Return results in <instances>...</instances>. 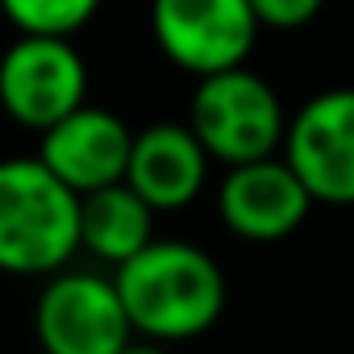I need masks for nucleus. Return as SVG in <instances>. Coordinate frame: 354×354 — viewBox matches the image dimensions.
I'll use <instances>...</instances> for the list:
<instances>
[{
    "label": "nucleus",
    "instance_id": "f257e3e1",
    "mask_svg": "<svg viewBox=\"0 0 354 354\" xmlns=\"http://www.w3.org/2000/svg\"><path fill=\"white\" fill-rule=\"evenodd\" d=\"M113 283L129 329L162 346L209 333L221 321L230 296L221 263L180 238H154L142 246L133 259L113 267Z\"/></svg>",
    "mask_w": 354,
    "mask_h": 354
},
{
    "label": "nucleus",
    "instance_id": "f03ea898",
    "mask_svg": "<svg viewBox=\"0 0 354 354\" xmlns=\"http://www.w3.org/2000/svg\"><path fill=\"white\" fill-rule=\"evenodd\" d=\"M80 254V192L38 154L0 158V271L55 275Z\"/></svg>",
    "mask_w": 354,
    "mask_h": 354
},
{
    "label": "nucleus",
    "instance_id": "7ed1b4c3",
    "mask_svg": "<svg viewBox=\"0 0 354 354\" xmlns=\"http://www.w3.org/2000/svg\"><path fill=\"white\" fill-rule=\"evenodd\" d=\"M188 125L213 162L238 167V162L279 154L288 113L279 92L242 63V67H225L196 80L188 100Z\"/></svg>",
    "mask_w": 354,
    "mask_h": 354
},
{
    "label": "nucleus",
    "instance_id": "20e7f679",
    "mask_svg": "<svg viewBox=\"0 0 354 354\" xmlns=\"http://www.w3.org/2000/svg\"><path fill=\"white\" fill-rule=\"evenodd\" d=\"M34 337L42 354H117L133 329L113 275L55 271L34 304Z\"/></svg>",
    "mask_w": 354,
    "mask_h": 354
},
{
    "label": "nucleus",
    "instance_id": "39448f33",
    "mask_svg": "<svg viewBox=\"0 0 354 354\" xmlns=\"http://www.w3.org/2000/svg\"><path fill=\"white\" fill-rule=\"evenodd\" d=\"M259 30L250 0H150L154 46L196 80L242 67Z\"/></svg>",
    "mask_w": 354,
    "mask_h": 354
},
{
    "label": "nucleus",
    "instance_id": "423d86ee",
    "mask_svg": "<svg viewBox=\"0 0 354 354\" xmlns=\"http://www.w3.org/2000/svg\"><path fill=\"white\" fill-rule=\"evenodd\" d=\"M88 100V63L71 38L21 34L0 55V109L21 129H50Z\"/></svg>",
    "mask_w": 354,
    "mask_h": 354
},
{
    "label": "nucleus",
    "instance_id": "0eeeda50",
    "mask_svg": "<svg viewBox=\"0 0 354 354\" xmlns=\"http://www.w3.org/2000/svg\"><path fill=\"white\" fill-rule=\"evenodd\" d=\"M279 154L300 175L313 205H354V88L308 96L283 129Z\"/></svg>",
    "mask_w": 354,
    "mask_h": 354
},
{
    "label": "nucleus",
    "instance_id": "6e6552de",
    "mask_svg": "<svg viewBox=\"0 0 354 354\" xmlns=\"http://www.w3.org/2000/svg\"><path fill=\"white\" fill-rule=\"evenodd\" d=\"M308 213L313 196L283 154L225 167V180L217 188V217L234 238L254 246L283 242L304 225Z\"/></svg>",
    "mask_w": 354,
    "mask_h": 354
},
{
    "label": "nucleus",
    "instance_id": "1a4fd4ad",
    "mask_svg": "<svg viewBox=\"0 0 354 354\" xmlns=\"http://www.w3.org/2000/svg\"><path fill=\"white\" fill-rule=\"evenodd\" d=\"M133 129L100 104H80L38 138V158L59 175L71 192H96L104 184H121L129 167Z\"/></svg>",
    "mask_w": 354,
    "mask_h": 354
},
{
    "label": "nucleus",
    "instance_id": "9d476101",
    "mask_svg": "<svg viewBox=\"0 0 354 354\" xmlns=\"http://www.w3.org/2000/svg\"><path fill=\"white\" fill-rule=\"evenodd\" d=\"M209 167L213 158L188 121H154L133 133L125 184L154 213H180L205 192Z\"/></svg>",
    "mask_w": 354,
    "mask_h": 354
},
{
    "label": "nucleus",
    "instance_id": "9b49d317",
    "mask_svg": "<svg viewBox=\"0 0 354 354\" xmlns=\"http://www.w3.org/2000/svg\"><path fill=\"white\" fill-rule=\"evenodd\" d=\"M154 209L121 180V184H104L96 192L80 196V250H88L92 259L121 267L125 259H133L142 246L154 242Z\"/></svg>",
    "mask_w": 354,
    "mask_h": 354
},
{
    "label": "nucleus",
    "instance_id": "f8f14e48",
    "mask_svg": "<svg viewBox=\"0 0 354 354\" xmlns=\"http://www.w3.org/2000/svg\"><path fill=\"white\" fill-rule=\"evenodd\" d=\"M0 13L17 34L71 38L100 13V0H0Z\"/></svg>",
    "mask_w": 354,
    "mask_h": 354
},
{
    "label": "nucleus",
    "instance_id": "ddd939ff",
    "mask_svg": "<svg viewBox=\"0 0 354 354\" xmlns=\"http://www.w3.org/2000/svg\"><path fill=\"white\" fill-rule=\"evenodd\" d=\"M250 9L263 30H300L325 9V0H250Z\"/></svg>",
    "mask_w": 354,
    "mask_h": 354
},
{
    "label": "nucleus",
    "instance_id": "4468645a",
    "mask_svg": "<svg viewBox=\"0 0 354 354\" xmlns=\"http://www.w3.org/2000/svg\"><path fill=\"white\" fill-rule=\"evenodd\" d=\"M117 354H171V350H167L162 342H150V337H138V333H133Z\"/></svg>",
    "mask_w": 354,
    "mask_h": 354
}]
</instances>
